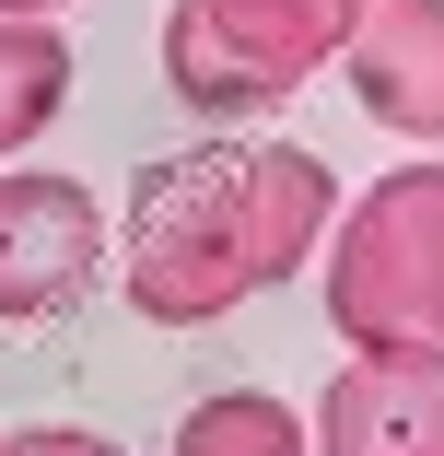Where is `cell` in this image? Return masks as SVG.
Segmentation results:
<instances>
[{
  "instance_id": "1",
  "label": "cell",
  "mask_w": 444,
  "mask_h": 456,
  "mask_svg": "<svg viewBox=\"0 0 444 456\" xmlns=\"http://www.w3.org/2000/svg\"><path fill=\"white\" fill-rule=\"evenodd\" d=\"M339 223V175L304 141H246L211 129L188 152H152L129 175V223H117V293L152 328H211L246 293L293 281Z\"/></svg>"
},
{
  "instance_id": "2",
  "label": "cell",
  "mask_w": 444,
  "mask_h": 456,
  "mask_svg": "<svg viewBox=\"0 0 444 456\" xmlns=\"http://www.w3.org/2000/svg\"><path fill=\"white\" fill-rule=\"evenodd\" d=\"M316 281H327V328L351 351H432L444 362V152L375 175L339 211V246Z\"/></svg>"
},
{
  "instance_id": "3",
  "label": "cell",
  "mask_w": 444,
  "mask_h": 456,
  "mask_svg": "<svg viewBox=\"0 0 444 456\" xmlns=\"http://www.w3.org/2000/svg\"><path fill=\"white\" fill-rule=\"evenodd\" d=\"M363 0H175L164 12V94L211 118V129H246L293 106L316 70H339Z\"/></svg>"
},
{
  "instance_id": "4",
  "label": "cell",
  "mask_w": 444,
  "mask_h": 456,
  "mask_svg": "<svg viewBox=\"0 0 444 456\" xmlns=\"http://www.w3.org/2000/svg\"><path fill=\"white\" fill-rule=\"evenodd\" d=\"M106 269V211L82 175H47V164H12L0 175V316L36 328V316H70Z\"/></svg>"
},
{
  "instance_id": "5",
  "label": "cell",
  "mask_w": 444,
  "mask_h": 456,
  "mask_svg": "<svg viewBox=\"0 0 444 456\" xmlns=\"http://www.w3.org/2000/svg\"><path fill=\"white\" fill-rule=\"evenodd\" d=\"M351 106L398 141H444V0H363V24L339 47Z\"/></svg>"
},
{
  "instance_id": "6",
  "label": "cell",
  "mask_w": 444,
  "mask_h": 456,
  "mask_svg": "<svg viewBox=\"0 0 444 456\" xmlns=\"http://www.w3.org/2000/svg\"><path fill=\"white\" fill-rule=\"evenodd\" d=\"M316 456H444V362L432 351H363L316 398Z\"/></svg>"
},
{
  "instance_id": "7",
  "label": "cell",
  "mask_w": 444,
  "mask_h": 456,
  "mask_svg": "<svg viewBox=\"0 0 444 456\" xmlns=\"http://www.w3.org/2000/svg\"><path fill=\"white\" fill-rule=\"evenodd\" d=\"M70 82H82V59H70V36L47 12H0V164L59 129Z\"/></svg>"
},
{
  "instance_id": "8",
  "label": "cell",
  "mask_w": 444,
  "mask_h": 456,
  "mask_svg": "<svg viewBox=\"0 0 444 456\" xmlns=\"http://www.w3.org/2000/svg\"><path fill=\"white\" fill-rule=\"evenodd\" d=\"M164 456H316V433H304L281 398L222 387V398H199L188 421H175V444H164Z\"/></svg>"
},
{
  "instance_id": "9",
  "label": "cell",
  "mask_w": 444,
  "mask_h": 456,
  "mask_svg": "<svg viewBox=\"0 0 444 456\" xmlns=\"http://www.w3.org/2000/svg\"><path fill=\"white\" fill-rule=\"evenodd\" d=\"M0 456H129V444L82 433V421H24V433H0Z\"/></svg>"
},
{
  "instance_id": "10",
  "label": "cell",
  "mask_w": 444,
  "mask_h": 456,
  "mask_svg": "<svg viewBox=\"0 0 444 456\" xmlns=\"http://www.w3.org/2000/svg\"><path fill=\"white\" fill-rule=\"evenodd\" d=\"M0 12H47V24H59V12H70V0H0Z\"/></svg>"
}]
</instances>
